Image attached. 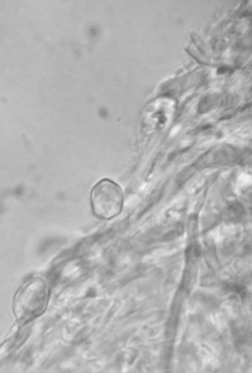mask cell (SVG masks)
<instances>
[{"label":"cell","instance_id":"6da1fadb","mask_svg":"<svg viewBox=\"0 0 252 373\" xmlns=\"http://www.w3.org/2000/svg\"><path fill=\"white\" fill-rule=\"evenodd\" d=\"M49 288L40 277L28 279L17 292L14 299L13 309L18 321L26 323L40 315L45 310Z\"/></svg>","mask_w":252,"mask_h":373},{"label":"cell","instance_id":"7a4b0ae2","mask_svg":"<svg viewBox=\"0 0 252 373\" xmlns=\"http://www.w3.org/2000/svg\"><path fill=\"white\" fill-rule=\"evenodd\" d=\"M90 199L93 214L100 219L113 218L121 212L122 208L121 189L109 179H102L93 186Z\"/></svg>","mask_w":252,"mask_h":373},{"label":"cell","instance_id":"3957f363","mask_svg":"<svg viewBox=\"0 0 252 373\" xmlns=\"http://www.w3.org/2000/svg\"><path fill=\"white\" fill-rule=\"evenodd\" d=\"M244 213V209L243 206L236 202L228 206L225 213V218L229 222H238L242 218Z\"/></svg>","mask_w":252,"mask_h":373}]
</instances>
